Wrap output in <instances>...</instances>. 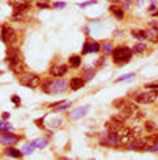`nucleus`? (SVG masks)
I'll use <instances>...</instances> for the list:
<instances>
[{
	"label": "nucleus",
	"instance_id": "1",
	"mask_svg": "<svg viewBox=\"0 0 158 160\" xmlns=\"http://www.w3.org/2000/svg\"><path fill=\"white\" fill-rule=\"evenodd\" d=\"M69 87L67 82H64L62 78H50V80H43L40 88L46 93V95H59V93L65 91V88Z\"/></svg>",
	"mask_w": 158,
	"mask_h": 160
},
{
	"label": "nucleus",
	"instance_id": "2",
	"mask_svg": "<svg viewBox=\"0 0 158 160\" xmlns=\"http://www.w3.org/2000/svg\"><path fill=\"white\" fill-rule=\"evenodd\" d=\"M133 48L128 47V45H122V47H115L113 51H112V61L113 64L117 66H123V64H128L133 58Z\"/></svg>",
	"mask_w": 158,
	"mask_h": 160
},
{
	"label": "nucleus",
	"instance_id": "3",
	"mask_svg": "<svg viewBox=\"0 0 158 160\" xmlns=\"http://www.w3.org/2000/svg\"><path fill=\"white\" fill-rule=\"evenodd\" d=\"M133 96V101L137 104H153L158 99V90H142V91H131L129 93Z\"/></svg>",
	"mask_w": 158,
	"mask_h": 160
},
{
	"label": "nucleus",
	"instance_id": "4",
	"mask_svg": "<svg viewBox=\"0 0 158 160\" xmlns=\"http://www.w3.org/2000/svg\"><path fill=\"white\" fill-rule=\"evenodd\" d=\"M16 31L11 28V26H2L0 28V38L2 42L8 47H15V42H16Z\"/></svg>",
	"mask_w": 158,
	"mask_h": 160
},
{
	"label": "nucleus",
	"instance_id": "5",
	"mask_svg": "<svg viewBox=\"0 0 158 160\" xmlns=\"http://www.w3.org/2000/svg\"><path fill=\"white\" fill-rule=\"evenodd\" d=\"M19 82L24 85V87H27V88H38L42 85V77L40 75H37V74H26L24 77L19 78Z\"/></svg>",
	"mask_w": 158,
	"mask_h": 160
},
{
	"label": "nucleus",
	"instance_id": "6",
	"mask_svg": "<svg viewBox=\"0 0 158 160\" xmlns=\"http://www.w3.org/2000/svg\"><path fill=\"white\" fill-rule=\"evenodd\" d=\"M69 71V64H53L48 74L53 77V78H62Z\"/></svg>",
	"mask_w": 158,
	"mask_h": 160
},
{
	"label": "nucleus",
	"instance_id": "7",
	"mask_svg": "<svg viewBox=\"0 0 158 160\" xmlns=\"http://www.w3.org/2000/svg\"><path fill=\"white\" fill-rule=\"evenodd\" d=\"M147 141L146 138H136L133 142H129L128 146H125V149L126 151H136V152H144L147 149Z\"/></svg>",
	"mask_w": 158,
	"mask_h": 160
},
{
	"label": "nucleus",
	"instance_id": "8",
	"mask_svg": "<svg viewBox=\"0 0 158 160\" xmlns=\"http://www.w3.org/2000/svg\"><path fill=\"white\" fill-rule=\"evenodd\" d=\"M8 64L10 62H18V61H22V56H21V51L18 47H8L7 48V55H5Z\"/></svg>",
	"mask_w": 158,
	"mask_h": 160
},
{
	"label": "nucleus",
	"instance_id": "9",
	"mask_svg": "<svg viewBox=\"0 0 158 160\" xmlns=\"http://www.w3.org/2000/svg\"><path fill=\"white\" fill-rule=\"evenodd\" d=\"M101 51V43L94 42V40H85L83 43V50H82V55H88V53H99Z\"/></svg>",
	"mask_w": 158,
	"mask_h": 160
},
{
	"label": "nucleus",
	"instance_id": "10",
	"mask_svg": "<svg viewBox=\"0 0 158 160\" xmlns=\"http://www.w3.org/2000/svg\"><path fill=\"white\" fill-rule=\"evenodd\" d=\"M21 138L16 136V135H13V133L10 131H2L0 133V142L5 144V146H13V144H16Z\"/></svg>",
	"mask_w": 158,
	"mask_h": 160
},
{
	"label": "nucleus",
	"instance_id": "11",
	"mask_svg": "<svg viewBox=\"0 0 158 160\" xmlns=\"http://www.w3.org/2000/svg\"><path fill=\"white\" fill-rule=\"evenodd\" d=\"M8 68H10V71L15 74V75H24L26 74V64H24V61H18V62H10L8 64Z\"/></svg>",
	"mask_w": 158,
	"mask_h": 160
},
{
	"label": "nucleus",
	"instance_id": "12",
	"mask_svg": "<svg viewBox=\"0 0 158 160\" xmlns=\"http://www.w3.org/2000/svg\"><path fill=\"white\" fill-rule=\"evenodd\" d=\"M109 11H110V15H112L115 19H118V21H122V19L125 18V8H123L122 5L112 3L110 8H109Z\"/></svg>",
	"mask_w": 158,
	"mask_h": 160
},
{
	"label": "nucleus",
	"instance_id": "13",
	"mask_svg": "<svg viewBox=\"0 0 158 160\" xmlns=\"http://www.w3.org/2000/svg\"><path fill=\"white\" fill-rule=\"evenodd\" d=\"M85 83H86V80L83 77H72L70 82H69V87H70L72 91H78L80 88L85 87Z\"/></svg>",
	"mask_w": 158,
	"mask_h": 160
},
{
	"label": "nucleus",
	"instance_id": "14",
	"mask_svg": "<svg viewBox=\"0 0 158 160\" xmlns=\"http://www.w3.org/2000/svg\"><path fill=\"white\" fill-rule=\"evenodd\" d=\"M131 35L137 40H141V42L149 40V31L147 29H131Z\"/></svg>",
	"mask_w": 158,
	"mask_h": 160
},
{
	"label": "nucleus",
	"instance_id": "15",
	"mask_svg": "<svg viewBox=\"0 0 158 160\" xmlns=\"http://www.w3.org/2000/svg\"><path fill=\"white\" fill-rule=\"evenodd\" d=\"M86 111H89V106H83V108H78V109L72 111V112L69 114V117H70L72 120H78L80 117H83V115L86 114Z\"/></svg>",
	"mask_w": 158,
	"mask_h": 160
},
{
	"label": "nucleus",
	"instance_id": "16",
	"mask_svg": "<svg viewBox=\"0 0 158 160\" xmlns=\"http://www.w3.org/2000/svg\"><path fill=\"white\" fill-rule=\"evenodd\" d=\"M80 66H82V55H72L69 58V68L78 69Z\"/></svg>",
	"mask_w": 158,
	"mask_h": 160
},
{
	"label": "nucleus",
	"instance_id": "17",
	"mask_svg": "<svg viewBox=\"0 0 158 160\" xmlns=\"http://www.w3.org/2000/svg\"><path fill=\"white\" fill-rule=\"evenodd\" d=\"M146 50H147L146 42H139V43H136L133 47V53H134V55H142V53H146Z\"/></svg>",
	"mask_w": 158,
	"mask_h": 160
},
{
	"label": "nucleus",
	"instance_id": "18",
	"mask_svg": "<svg viewBox=\"0 0 158 160\" xmlns=\"http://www.w3.org/2000/svg\"><path fill=\"white\" fill-rule=\"evenodd\" d=\"M5 154H7V155H10V157H22V155H24L21 151H18L16 148H11V146H7Z\"/></svg>",
	"mask_w": 158,
	"mask_h": 160
},
{
	"label": "nucleus",
	"instance_id": "19",
	"mask_svg": "<svg viewBox=\"0 0 158 160\" xmlns=\"http://www.w3.org/2000/svg\"><path fill=\"white\" fill-rule=\"evenodd\" d=\"M142 125H144V131H146V133H153V131H156V125H155V122H152V120H146Z\"/></svg>",
	"mask_w": 158,
	"mask_h": 160
},
{
	"label": "nucleus",
	"instance_id": "20",
	"mask_svg": "<svg viewBox=\"0 0 158 160\" xmlns=\"http://www.w3.org/2000/svg\"><path fill=\"white\" fill-rule=\"evenodd\" d=\"M101 51L104 53V55H112L113 45H112L110 42H104V43H101Z\"/></svg>",
	"mask_w": 158,
	"mask_h": 160
},
{
	"label": "nucleus",
	"instance_id": "21",
	"mask_svg": "<svg viewBox=\"0 0 158 160\" xmlns=\"http://www.w3.org/2000/svg\"><path fill=\"white\" fill-rule=\"evenodd\" d=\"M146 141H147V144H149V146H152V144H156V142H158V135H156L155 131H153V133H147Z\"/></svg>",
	"mask_w": 158,
	"mask_h": 160
},
{
	"label": "nucleus",
	"instance_id": "22",
	"mask_svg": "<svg viewBox=\"0 0 158 160\" xmlns=\"http://www.w3.org/2000/svg\"><path fill=\"white\" fill-rule=\"evenodd\" d=\"M126 102H128V99H126V98H120V99H115L112 106H113L115 109L120 111V109H123V108H125V104H126Z\"/></svg>",
	"mask_w": 158,
	"mask_h": 160
},
{
	"label": "nucleus",
	"instance_id": "23",
	"mask_svg": "<svg viewBox=\"0 0 158 160\" xmlns=\"http://www.w3.org/2000/svg\"><path fill=\"white\" fill-rule=\"evenodd\" d=\"M26 19V13H19V11H13V15H11V21H24Z\"/></svg>",
	"mask_w": 158,
	"mask_h": 160
},
{
	"label": "nucleus",
	"instance_id": "24",
	"mask_svg": "<svg viewBox=\"0 0 158 160\" xmlns=\"http://www.w3.org/2000/svg\"><path fill=\"white\" fill-rule=\"evenodd\" d=\"M69 108H70V102H58L53 112H62V111H67Z\"/></svg>",
	"mask_w": 158,
	"mask_h": 160
},
{
	"label": "nucleus",
	"instance_id": "25",
	"mask_svg": "<svg viewBox=\"0 0 158 160\" xmlns=\"http://www.w3.org/2000/svg\"><path fill=\"white\" fill-rule=\"evenodd\" d=\"M37 146H38V144H37V141H34V142L27 144V146H26V148L22 149V154H24V155H27V154H31V152H32V151H34V149L37 148Z\"/></svg>",
	"mask_w": 158,
	"mask_h": 160
},
{
	"label": "nucleus",
	"instance_id": "26",
	"mask_svg": "<svg viewBox=\"0 0 158 160\" xmlns=\"http://www.w3.org/2000/svg\"><path fill=\"white\" fill-rule=\"evenodd\" d=\"M37 7L40 8V10H48V8H51V5L46 2V0H45V2H43V0H38V2H37Z\"/></svg>",
	"mask_w": 158,
	"mask_h": 160
},
{
	"label": "nucleus",
	"instance_id": "27",
	"mask_svg": "<svg viewBox=\"0 0 158 160\" xmlns=\"http://www.w3.org/2000/svg\"><path fill=\"white\" fill-rule=\"evenodd\" d=\"M2 131H11V128H10V125L7 122H0V133Z\"/></svg>",
	"mask_w": 158,
	"mask_h": 160
},
{
	"label": "nucleus",
	"instance_id": "28",
	"mask_svg": "<svg viewBox=\"0 0 158 160\" xmlns=\"http://www.w3.org/2000/svg\"><path fill=\"white\" fill-rule=\"evenodd\" d=\"M144 87H146L147 90H158V80L156 82H152V83H146Z\"/></svg>",
	"mask_w": 158,
	"mask_h": 160
},
{
	"label": "nucleus",
	"instance_id": "29",
	"mask_svg": "<svg viewBox=\"0 0 158 160\" xmlns=\"http://www.w3.org/2000/svg\"><path fill=\"white\" fill-rule=\"evenodd\" d=\"M11 102L15 104V106H19V104H21V98H19L18 95H13V96H11Z\"/></svg>",
	"mask_w": 158,
	"mask_h": 160
},
{
	"label": "nucleus",
	"instance_id": "30",
	"mask_svg": "<svg viewBox=\"0 0 158 160\" xmlns=\"http://www.w3.org/2000/svg\"><path fill=\"white\" fill-rule=\"evenodd\" d=\"M134 77V74L131 72V74H128V75H123V77H120V78H117V82H123V80H128V78H133Z\"/></svg>",
	"mask_w": 158,
	"mask_h": 160
},
{
	"label": "nucleus",
	"instance_id": "31",
	"mask_svg": "<svg viewBox=\"0 0 158 160\" xmlns=\"http://www.w3.org/2000/svg\"><path fill=\"white\" fill-rule=\"evenodd\" d=\"M93 3H96V0H89V2L80 3V5H78V7H80V8H86V7H89V5H93Z\"/></svg>",
	"mask_w": 158,
	"mask_h": 160
},
{
	"label": "nucleus",
	"instance_id": "32",
	"mask_svg": "<svg viewBox=\"0 0 158 160\" xmlns=\"http://www.w3.org/2000/svg\"><path fill=\"white\" fill-rule=\"evenodd\" d=\"M64 7H65L64 2H55L53 3V8H64Z\"/></svg>",
	"mask_w": 158,
	"mask_h": 160
},
{
	"label": "nucleus",
	"instance_id": "33",
	"mask_svg": "<svg viewBox=\"0 0 158 160\" xmlns=\"http://www.w3.org/2000/svg\"><path fill=\"white\" fill-rule=\"evenodd\" d=\"M35 123L40 127V128H43V125H42V123H43V118H37V120H35Z\"/></svg>",
	"mask_w": 158,
	"mask_h": 160
},
{
	"label": "nucleus",
	"instance_id": "34",
	"mask_svg": "<svg viewBox=\"0 0 158 160\" xmlns=\"http://www.w3.org/2000/svg\"><path fill=\"white\" fill-rule=\"evenodd\" d=\"M104 64V58H101L99 61H98V66H96V68H101V66Z\"/></svg>",
	"mask_w": 158,
	"mask_h": 160
},
{
	"label": "nucleus",
	"instance_id": "35",
	"mask_svg": "<svg viewBox=\"0 0 158 160\" xmlns=\"http://www.w3.org/2000/svg\"><path fill=\"white\" fill-rule=\"evenodd\" d=\"M8 117H10V114H7V112L2 114V118H3V120H8Z\"/></svg>",
	"mask_w": 158,
	"mask_h": 160
},
{
	"label": "nucleus",
	"instance_id": "36",
	"mask_svg": "<svg viewBox=\"0 0 158 160\" xmlns=\"http://www.w3.org/2000/svg\"><path fill=\"white\" fill-rule=\"evenodd\" d=\"M152 16H153V18H158V10H156V11H153V13H152Z\"/></svg>",
	"mask_w": 158,
	"mask_h": 160
},
{
	"label": "nucleus",
	"instance_id": "37",
	"mask_svg": "<svg viewBox=\"0 0 158 160\" xmlns=\"http://www.w3.org/2000/svg\"><path fill=\"white\" fill-rule=\"evenodd\" d=\"M110 3H117V2H120V0H109Z\"/></svg>",
	"mask_w": 158,
	"mask_h": 160
},
{
	"label": "nucleus",
	"instance_id": "38",
	"mask_svg": "<svg viewBox=\"0 0 158 160\" xmlns=\"http://www.w3.org/2000/svg\"><path fill=\"white\" fill-rule=\"evenodd\" d=\"M29 2H31V3H32V2H34V0H29Z\"/></svg>",
	"mask_w": 158,
	"mask_h": 160
}]
</instances>
